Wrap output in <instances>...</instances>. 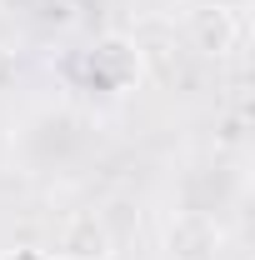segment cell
Wrapping results in <instances>:
<instances>
[{
  "instance_id": "6da1fadb",
  "label": "cell",
  "mask_w": 255,
  "mask_h": 260,
  "mask_svg": "<svg viewBox=\"0 0 255 260\" xmlns=\"http://www.w3.org/2000/svg\"><path fill=\"white\" fill-rule=\"evenodd\" d=\"M80 65H85V80L105 90V95H125L130 85L140 80V45L125 40V35H100L95 45L80 50Z\"/></svg>"
},
{
  "instance_id": "7a4b0ae2",
  "label": "cell",
  "mask_w": 255,
  "mask_h": 260,
  "mask_svg": "<svg viewBox=\"0 0 255 260\" xmlns=\"http://www.w3.org/2000/svg\"><path fill=\"white\" fill-rule=\"evenodd\" d=\"M50 260H115V235L105 225L100 210H75L55 225V240H50Z\"/></svg>"
},
{
  "instance_id": "3957f363",
  "label": "cell",
  "mask_w": 255,
  "mask_h": 260,
  "mask_svg": "<svg viewBox=\"0 0 255 260\" xmlns=\"http://www.w3.org/2000/svg\"><path fill=\"white\" fill-rule=\"evenodd\" d=\"M190 40L200 55H230L235 45H240V15L235 10H225V5H200L190 15Z\"/></svg>"
},
{
  "instance_id": "277c9868",
  "label": "cell",
  "mask_w": 255,
  "mask_h": 260,
  "mask_svg": "<svg viewBox=\"0 0 255 260\" xmlns=\"http://www.w3.org/2000/svg\"><path fill=\"white\" fill-rule=\"evenodd\" d=\"M10 80H15V55H10V50H0V90H5Z\"/></svg>"
},
{
  "instance_id": "5b68a950",
  "label": "cell",
  "mask_w": 255,
  "mask_h": 260,
  "mask_svg": "<svg viewBox=\"0 0 255 260\" xmlns=\"http://www.w3.org/2000/svg\"><path fill=\"white\" fill-rule=\"evenodd\" d=\"M0 260H50L45 250H0Z\"/></svg>"
}]
</instances>
